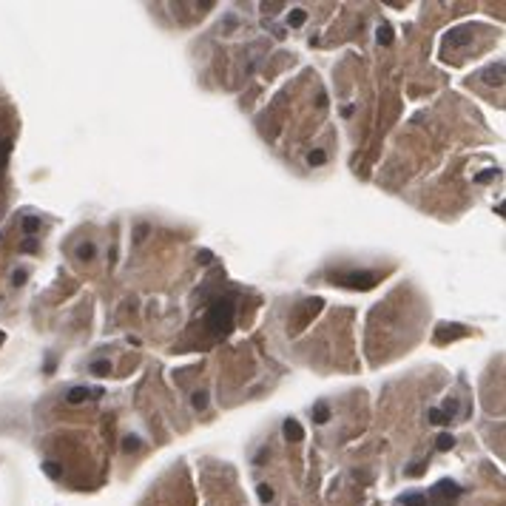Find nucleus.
I'll use <instances>...</instances> for the list:
<instances>
[{
	"mask_svg": "<svg viewBox=\"0 0 506 506\" xmlns=\"http://www.w3.org/2000/svg\"><path fill=\"white\" fill-rule=\"evenodd\" d=\"M429 421H432V424H449V418L441 410H429Z\"/></svg>",
	"mask_w": 506,
	"mask_h": 506,
	"instance_id": "obj_20",
	"label": "nucleus"
},
{
	"mask_svg": "<svg viewBox=\"0 0 506 506\" xmlns=\"http://www.w3.org/2000/svg\"><path fill=\"white\" fill-rule=\"evenodd\" d=\"M313 421H316V424H327V421H330V410H327V404L313 407Z\"/></svg>",
	"mask_w": 506,
	"mask_h": 506,
	"instance_id": "obj_6",
	"label": "nucleus"
},
{
	"mask_svg": "<svg viewBox=\"0 0 506 506\" xmlns=\"http://www.w3.org/2000/svg\"><path fill=\"white\" fill-rule=\"evenodd\" d=\"M191 404H194L196 410H205V407H208V395H205V392H194V398H191Z\"/></svg>",
	"mask_w": 506,
	"mask_h": 506,
	"instance_id": "obj_18",
	"label": "nucleus"
},
{
	"mask_svg": "<svg viewBox=\"0 0 506 506\" xmlns=\"http://www.w3.org/2000/svg\"><path fill=\"white\" fill-rule=\"evenodd\" d=\"M94 256H97V247L91 245V242H86V245L77 247V259L80 262H88V259H94Z\"/></svg>",
	"mask_w": 506,
	"mask_h": 506,
	"instance_id": "obj_5",
	"label": "nucleus"
},
{
	"mask_svg": "<svg viewBox=\"0 0 506 506\" xmlns=\"http://www.w3.org/2000/svg\"><path fill=\"white\" fill-rule=\"evenodd\" d=\"M452 447H455V438H452V435H438V449H441V452H447V449H452Z\"/></svg>",
	"mask_w": 506,
	"mask_h": 506,
	"instance_id": "obj_15",
	"label": "nucleus"
},
{
	"mask_svg": "<svg viewBox=\"0 0 506 506\" xmlns=\"http://www.w3.org/2000/svg\"><path fill=\"white\" fill-rule=\"evenodd\" d=\"M333 282L344 284L350 290H373L378 284V276L376 273H336Z\"/></svg>",
	"mask_w": 506,
	"mask_h": 506,
	"instance_id": "obj_2",
	"label": "nucleus"
},
{
	"mask_svg": "<svg viewBox=\"0 0 506 506\" xmlns=\"http://www.w3.org/2000/svg\"><path fill=\"white\" fill-rule=\"evenodd\" d=\"M466 40H469V37L463 34V31H452V34L447 37V43H449V46H461V43H466Z\"/></svg>",
	"mask_w": 506,
	"mask_h": 506,
	"instance_id": "obj_19",
	"label": "nucleus"
},
{
	"mask_svg": "<svg viewBox=\"0 0 506 506\" xmlns=\"http://www.w3.org/2000/svg\"><path fill=\"white\" fill-rule=\"evenodd\" d=\"M256 495H259V500H262V503H270V500L276 498L273 486H268V484H259V489H256Z\"/></svg>",
	"mask_w": 506,
	"mask_h": 506,
	"instance_id": "obj_8",
	"label": "nucleus"
},
{
	"mask_svg": "<svg viewBox=\"0 0 506 506\" xmlns=\"http://www.w3.org/2000/svg\"><path fill=\"white\" fill-rule=\"evenodd\" d=\"M43 472H46L49 478H60V475H63L60 463H54V461H46V463H43Z\"/></svg>",
	"mask_w": 506,
	"mask_h": 506,
	"instance_id": "obj_11",
	"label": "nucleus"
},
{
	"mask_svg": "<svg viewBox=\"0 0 506 506\" xmlns=\"http://www.w3.org/2000/svg\"><path fill=\"white\" fill-rule=\"evenodd\" d=\"M316 105H318V109H327V94H324V91H318V97H316Z\"/></svg>",
	"mask_w": 506,
	"mask_h": 506,
	"instance_id": "obj_25",
	"label": "nucleus"
},
{
	"mask_svg": "<svg viewBox=\"0 0 506 506\" xmlns=\"http://www.w3.org/2000/svg\"><path fill=\"white\" fill-rule=\"evenodd\" d=\"M139 447H142V441H139L137 435H125V438H123V449H125V452H137Z\"/></svg>",
	"mask_w": 506,
	"mask_h": 506,
	"instance_id": "obj_9",
	"label": "nucleus"
},
{
	"mask_svg": "<svg viewBox=\"0 0 506 506\" xmlns=\"http://www.w3.org/2000/svg\"><path fill=\"white\" fill-rule=\"evenodd\" d=\"M12 282H15V284H23V282H26V270H15Z\"/></svg>",
	"mask_w": 506,
	"mask_h": 506,
	"instance_id": "obj_24",
	"label": "nucleus"
},
{
	"mask_svg": "<svg viewBox=\"0 0 506 506\" xmlns=\"http://www.w3.org/2000/svg\"><path fill=\"white\" fill-rule=\"evenodd\" d=\"M282 432H284V438H287V441H302V438H304V429L299 427V424H296L293 418H290V421H284Z\"/></svg>",
	"mask_w": 506,
	"mask_h": 506,
	"instance_id": "obj_4",
	"label": "nucleus"
},
{
	"mask_svg": "<svg viewBox=\"0 0 506 506\" xmlns=\"http://www.w3.org/2000/svg\"><path fill=\"white\" fill-rule=\"evenodd\" d=\"M438 492H441V495H458L461 489H458V484H452V481H441V484H438Z\"/></svg>",
	"mask_w": 506,
	"mask_h": 506,
	"instance_id": "obj_13",
	"label": "nucleus"
},
{
	"mask_svg": "<svg viewBox=\"0 0 506 506\" xmlns=\"http://www.w3.org/2000/svg\"><path fill=\"white\" fill-rule=\"evenodd\" d=\"M148 231H151L148 225H137V242H142V239L148 236Z\"/></svg>",
	"mask_w": 506,
	"mask_h": 506,
	"instance_id": "obj_23",
	"label": "nucleus"
},
{
	"mask_svg": "<svg viewBox=\"0 0 506 506\" xmlns=\"http://www.w3.org/2000/svg\"><path fill=\"white\" fill-rule=\"evenodd\" d=\"M9 154H12V139H3V142H0V171L6 168V162H9Z\"/></svg>",
	"mask_w": 506,
	"mask_h": 506,
	"instance_id": "obj_10",
	"label": "nucleus"
},
{
	"mask_svg": "<svg viewBox=\"0 0 506 506\" xmlns=\"http://www.w3.org/2000/svg\"><path fill=\"white\" fill-rule=\"evenodd\" d=\"M495 176H498V171H492V168H489V171H484V174H478L475 179H478V182H492Z\"/></svg>",
	"mask_w": 506,
	"mask_h": 506,
	"instance_id": "obj_22",
	"label": "nucleus"
},
{
	"mask_svg": "<svg viewBox=\"0 0 506 506\" xmlns=\"http://www.w3.org/2000/svg\"><path fill=\"white\" fill-rule=\"evenodd\" d=\"M37 228H40V219H37V216H26V219H23V231H26V233H34Z\"/></svg>",
	"mask_w": 506,
	"mask_h": 506,
	"instance_id": "obj_16",
	"label": "nucleus"
},
{
	"mask_svg": "<svg viewBox=\"0 0 506 506\" xmlns=\"http://www.w3.org/2000/svg\"><path fill=\"white\" fill-rule=\"evenodd\" d=\"M287 20H290V26H302V23L307 20V15H304V9H293Z\"/></svg>",
	"mask_w": 506,
	"mask_h": 506,
	"instance_id": "obj_14",
	"label": "nucleus"
},
{
	"mask_svg": "<svg viewBox=\"0 0 506 506\" xmlns=\"http://www.w3.org/2000/svg\"><path fill=\"white\" fill-rule=\"evenodd\" d=\"M91 373H94V376H105V373H109V362H94L91 364Z\"/></svg>",
	"mask_w": 506,
	"mask_h": 506,
	"instance_id": "obj_21",
	"label": "nucleus"
},
{
	"mask_svg": "<svg viewBox=\"0 0 506 506\" xmlns=\"http://www.w3.org/2000/svg\"><path fill=\"white\" fill-rule=\"evenodd\" d=\"M376 40H378L381 46H390V43H392V29L387 26V23H384V26H378V31H376Z\"/></svg>",
	"mask_w": 506,
	"mask_h": 506,
	"instance_id": "obj_7",
	"label": "nucleus"
},
{
	"mask_svg": "<svg viewBox=\"0 0 506 506\" xmlns=\"http://www.w3.org/2000/svg\"><path fill=\"white\" fill-rule=\"evenodd\" d=\"M265 461H268V449H262L259 455H256V463H265Z\"/></svg>",
	"mask_w": 506,
	"mask_h": 506,
	"instance_id": "obj_26",
	"label": "nucleus"
},
{
	"mask_svg": "<svg viewBox=\"0 0 506 506\" xmlns=\"http://www.w3.org/2000/svg\"><path fill=\"white\" fill-rule=\"evenodd\" d=\"M401 503H404V506H424V503H427V498H424V495H404V498H401Z\"/></svg>",
	"mask_w": 506,
	"mask_h": 506,
	"instance_id": "obj_12",
	"label": "nucleus"
},
{
	"mask_svg": "<svg viewBox=\"0 0 506 506\" xmlns=\"http://www.w3.org/2000/svg\"><path fill=\"white\" fill-rule=\"evenodd\" d=\"M324 159H327V154H324V151H318V148H316V151H310V154H307V162H310V165H321Z\"/></svg>",
	"mask_w": 506,
	"mask_h": 506,
	"instance_id": "obj_17",
	"label": "nucleus"
},
{
	"mask_svg": "<svg viewBox=\"0 0 506 506\" xmlns=\"http://www.w3.org/2000/svg\"><path fill=\"white\" fill-rule=\"evenodd\" d=\"M208 324L216 336H225V333L233 327V302L231 299H216L210 304L208 310Z\"/></svg>",
	"mask_w": 506,
	"mask_h": 506,
	"instance_id": "obj_1",
	"label": "nucleus"
},
{
	"mask_svg": "<svg viewBox=\"0 0 506 506\" xmlns=\"http://www.w3.org/2000/svg\"><path fill=\"white\" fill-rule=\"evenodd\" d=\"M88 395H102V390H88V387H71L65 392V401L68 404H83Z\"/></svg>",
	"mask_w": 506,
	"mask_h": 506,
	"instance_id": "obj_3",
	"label": "nucleus"
}]
</instances>
